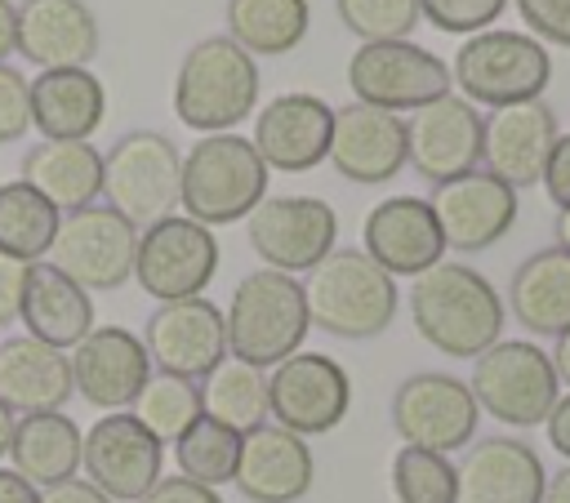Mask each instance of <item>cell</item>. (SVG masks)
Here are the masks:
<instances>
[{"instance_id":"cell-28","label":"cell","mask_w":570,"mask_h":503,"mask_svg":"<svg viewBox=\"0 0 570 503\" xmlns=\"http://www.w3.org/2000/svg\"><path fill=\"white\" fill-rule=\"evenodd\" d=\"M107 116V89L89 67L40 71L31 80V125L49 142H89Z\"/></svg>"},{"instance_id":"cell-11","label":"cell","mask_w":570,"mask_h":503,"mask_svg":"<svg viewBox=\"0 0 570 503\" xmlns=\"http://www.w3.org/2000/svg\"><path fill=\"white\" fill-rule=\"evenodd\" d=\"M218 272V240L214 227L169 214L151 227L138 231V254H134V280L156 298V303H178V298H200L205 285Z\"/></svg>"},{"instance_id":"cell-5","label":"cell","mask_w":570,"mask_h":503,"mask_svg":"<svg viewBox=\"0 0 570 503\" xmlns=\"http://www.w3.org/2000/svg\"><path fill=\"white\" fill-rule=\"evenodd\" d=\"M267 165L240 134H205L183 156V187L178 209L205 227L240 223L267 196Z\"/></svg>"},{"instance_id":"cell-44","label":"cell","mask_w":570,"mask_h":503,"mask_svg":"<svg viewBox=\"0 0 570 503\" xmlns=\"http://www.w3.org/2000/svg\"><path fill=\"white\" fill-rule=\"evenodd\" d=\"M27 272H31V263H18V258H4V254H0V329L22 316Z\"/></svg>"},{"instance_id":"cell-36","label":"cell","mask_w":570,"mask_h":503,"mask_svg":"<svg viewBox=\"0 0 570 503\" xmlns=\"http://www.w3.org/2000/svg\"><path fill=\"white\" fill-rule=\"evenodd\" d=\"M174 463H178V476L196 481V485H227L236 476V463H240V432L214 423V418H196L178 441H174Z\"/></svg>"},{"instance_id":"cell-9","label":"cell","mask_w":570,"mask_h":503,"mask_svg":"<svg viewBox=\"0 0 570 503\" xmlns=\"http://www.w3.org/2000/svg\"><path fill=\"white\" fill-rule=\"evenodd\" d=\"M347 85L356 93V102L379 107V111H419L436 98H445L454 89L450 67L414 45V40H379V45H361L347 58Z\"/></svg>"},{"instance_id":"cell-38","label":"cell","mask_w":570,"mask_h":503,"mask_svg":"<svg viewBox=\"0 0 570 503\" xmlns=\"http://www.w3.org/2000/svg\"><path fill=\"white\" fill-rule=\"evenodd\" d=\"M392 499L396 503H459V472L450 454L401 445L392 454Z\"/></svg>"},{"instance_id":"cell-14","label":"cell","mask_w":570,"mask_h":503,"mask_svg":"<svg viewBox=\"0 0 570 503\" xmlns=\"http://www.w3.org/2000/svg\"><path fill=\"white\" fill-rule=\"evenodd\" d=\"M476 396L463 378L441 374V369H423L410 374L396 392H392V427L405 445L432 450V454H454L463 445H472L476 436Z\"/></svg>"},{"instance_id":"cell-37","label":"cell","mask_w":570,"mask_h":503,"mask_svg":"<svg viewBox=\"0 0 570 503\" xmlns=\"http://www.w3.org/2000/svg\"><path fill=\"white\" fill-rule=\"evenodd\" d=\"M129 414H134L160 445H169V441H178V436L200 418V387H196L191 378H174V374H156V369H151V378L142 383V392L134 396Z\"/></svg>"},{"instance_id":"cell-41","label":"cell","mask_w":570,"mask_h":503,"mask_svg":"<svg viewBox=\"0 0 570 503\" xmlns=\"http://www.w3.org/2000/svg\"><path fill=\"white\" fill-rule=\"evenodd\" d=\"M31 129V80L0 62V147Z\"/></svg>"},{"instance_id":"cell-6","label":"cell","mask_w":570,"mask_h":503,"mask_svg":"<svg viewBox=\"0 0 570 503\" xmlns=\"http://www.w3.org/2000/svg\"><path fill=\"white\" fill-rule=\"evenodd\" d=\"M450 80L459 85V98H468L472 107L499 111V107L539 98L552 80V58L534 36L490 27L468 36L454 49Z\"/></svg>"},{"instance_id":"cell-20","label":"cell","mask_w":570,"mask_h":503,"mask_svg":"<svg viewBox=\"0 0 570 503\" xmlns=\"http://www.w3.org/2000/svg\"><path fill=\"white\" fill-rule=\"evenodd\" d=\"M552 142H557V111L543 98L499 107L485 116L481 129V169L521 196L543 178Z\"/></svg>"},{"instance_id":"cell-52","label":"cell","mask_w":570,"mask_h":503,"mask_svg":"<svg viewBox=\"0 0 570 503\" xmlns=\"http://www.w3.org/2000/svg\"><path fill=\"white\" fill-rule=\"evenodd\" d=\"M13 423H18V414H13L9 405H0V458H9V441H13Z\"/></svg>"},{"instance_id":"cell-35","label":"cell","mask_w":570,"mask_h":503,"mask_svg":"<svg viewBox=\"0 0 570 503\" xmlns=\"http://www.w3.org/2000/svg\"><path fill=\"white\" fill-rule=\"evenodd\" d=\"M62 214L31 191L22 178L0 183V254L18 258V263H40L58 236Z\"/></svg>"},{"instance_id":"cell-29","label":"cell","mask_w":570,"mask_h":503,"mask_svg":"<svg viewBox=\"0 0 570 503\" xmlns=\"http://www.w3.org/2000/svg\"><path fill=\"white\" fill-rule=\"evenodd\" d=\"M22 329L58 352H71L98 320L89 289H80L76 280H67L58 267H49L45 258L31 263L27 272V294H22Z\"/></svg>"},{"instance_id":"cell-39","label":"cell","mask_w":570,"mask_h":503,"mask_svg":"<svg viewBox=\"0 0 570 503\" xmlns=\"http://www.w3.org/2000/svg\"><path fill=\"white\" fill-rule=\"evenodd\" d=\"M334 13L361 45L410 40L423 22V0H334Z\"/></svg>"},{"instance_id":"cell-31","label":"cell","mask_w":570,"mask_h":503,"mask_svg":"<svg viewBox=\"0 0 570 503\" xmlns=\"http://www.w3.org/2000/svg\"><path fill=\"white\" fill-rule=\"evenodd\" d=\"M22 183L58 214L89 209L102 196V151L94 142H36L22 156Z\"/></svg>"},{"instance_id":"cell-18","label":"cell","mask_w":570,"mask_h":503,"mask_svg":"<svg viewBox=\"0 0 570 503\" xmlns=\"http://www.w3.org/2000/svg\"><path fill=\"white\" fill-rule=\"evenodd\" d=\"M428 205L436 214L445 249H459V254H476V249L499 245L512 231L517 209H521L517 191L485 169H472V174H459V178L432 187Z\"/></svg>"},{"instance_id":"cell-22","label":"cell","mask_w":570,"mask_h":503,"mask_svg":"<svg viewBox=\"0 0 570 503\" xmlns=\"http://www.w3.org/2000/svg\"><path fill=\"white\" fill-rule=\"evenodd\" d=\"M361 249L387 272V276H423L445 258V240L436 227V214L423 196H387L379 200L361 223Z\"/></svg>"},{"instance_id":"cell-25","label":"cell","mask_w":570,"mask_h":503,"mask_svg":"<svg viewBox=\"0 0 570 503\" xmlns=\"http://www.w3.org/2000/svg\"><path fill=\"white\" fill-rule=\"evenodd\" d=\"M459 503H543V458L521 436H481L454 463Z\"/></svg>"},{"instance_id":"cell-12","label":"cell","mask_w":570,"mask_h":503,"mask_svg":"<svg viewBox=\"0 0 570 503\" xmlns=\"http://www.w3.org/2000/svg\"><path fill=\"white\" fill-rule=\"evenodd\" d=\"M245 236L263 267L307 276L330 249H338V214L321 196H263L245 218Z\"/></svg>"},{"instance_id":"cell-3","label":"cell","mask_w":570,"mask_h":503,"mask_svg":"<svg viewBox=\"0 0 570 503\" xmlns=\"http://www.w3.org/2000/svg\"><path fill=\"white\" fill-rule=\"evenodd\" d=\"M223 329H227V356L258 369H272L285 356L303 352V338L312 329L303 280L272 267H254L249 276L236 280L232 303L223 307Z\"/></svg>"},{"instance_id":"cell-40","label":"cell","mask_w":570,"mask_h":503,"mask_svg":"<svg viewBox=\"0 0 570 503\" xmlns=\"http://www.w3.org/2000/svg\"><path fill=\"white\" fill-rule=\"evenodd\" d=\"M508 9V0H423V22L450 36H476L490 31V22Z\"/></svg>"},{"instance_id":"cell-50","label":"cell","mask_w":570,"mask_h":503,"mask_svg":"<svg viewBox=\"0 0 570 503\" xmlns=\"http://www.w3.org/2000/svg\"><path fill=\"white\" fill-rule=\"evenodd\" d=\"M552 369H557L561 387L570 392V329H566V334H557V343H552Z\"/></svg>"},{"instance_id":"cell-33","label":"cell","mask_w":570,"mask_h":503,"mask_svg":"<svg viewBox=\"0 0 570 503\" xmlns=\"http://www.w3.org/2000/svg\"><path fill=\"white\" fill-rule=\"evenodd\" d=\"M312 27L307 0H227V36L249 58H281Z\"/></svg>"},{"instance_id":"cell-21","label":"cell","mask_w":570,"mask_h":503,"mask_svg":"<svg viewBox=\"0 0 570 503\" xmlns=\"http://www.w3.org/2000/svg\"><path fill=\"white\" fill-rule=\"evenodd\" d=\"M405 120L365 102H347L334 111V129H330V165L338 169V178L361 183V187H379L392 183L405 169Z\"/></svg>"},{"instance_id":"cell-24","label":"cell","mask_w":570,"mask_h":503,"mask_svg":"<svg viewBox=\"0 0 570 503\" xmlns=\"http://www.w3.org/2000/svg\"><path fill=\"white\" fill-rule=\"evenodd\" d=\"M316 458L312 445L276 423H263L240 436V463L232 485L249 503H298L312 490Z\"/></svg>"},{"instance_id":"cell-53","label":"cell","mask_w":570,"mask_h":503,"mask_svg":"<svg viewBox=\"0 0 570 503\" xmlns=\"http://www.w3.org/2000/svg\"><path fill=\"white\" fill-rule=\"evenodd\" d=\"M557 245H561V249H570V209H561V214H557Z\"/></svg>"},{"instance_id":"cell-13","label":"cell","mask_w":570,"mask_h":503,"mask_svg":"<svg viewBox=\"0 0 570 503\" xmlns=\"http://www.w3.org/2000/svg\"><path fill=\"white\" fill-rule=\"evenodd\" d=\"M352 410V378L325 352H294L267 374V414L294 436L334 432Z\"/></svg>"},{"instance_id":"cell-49","label":"cell","mask_w":570,"mask_h":503,"mask_svg":"<svg viewBox=\"0 0 570 503\" xmlns=\"http://www.w3.org/2000/svg\"><path fill=\"white\" fill-rule=\"evenodd\" d=\"M18 49V4L13 0H0V62Z\"/></svg>"},{"instance_id":"cell-42","label":"cell","mask_w":570,"mask_h":503,"mask_svg":"<svg viewBox=\"0 0 570 503\" xmlns=\"http://www.w3.org/2000/svg\"><path fill=\"white\" fill-rule=\"evenodd\" d=\"M521 22L534 31V40L543 45H561L570 49V0H517Z\"/></svg>"},{"instance_id":"cell-43","label":"cell","mask_w":570,"mask_h":503,"mask_svg":"<svg viewBox=\"0 0 570 503\" xmlns=\"http://www.w3.org/2000/svg\"><path fill=\"white\" fill-rule=\"evenodd\" d=\"M543 196L561 209H570V134H557L552 151H548V165H543Z\"/></svg>"},{"instance_id":"cell-10","label":"cell","mask_w":570,"mask_h":503,"mask_svg":"<svg viewBox=\"0 0 570 503\" xmlns=\"http://www.w3.org/2000/svg\"><path fill=\"white\" fill-rule=\"evenodd\" d=\"M134 254H138V227L107 205H89L62 214L45 263L58 267L67 280H76L80 289L107 294L134 280Z\"/></svg>"},{"instance_id":"cell-30","label":"cell","mask_w":570,"mask_h":503,"mask_svg":"<svg viewBox=\"0 0 570 503\" xmlns=\"http://www.w3.org/2000/svg\"><path fill=\"white\" fill-rule=\"evenodd\" d=\"M525 334H566L570 329V249L548 245L517 263L508 303H503Z\"/></svg>"},{"instance_id":"cell-26","label":"cell","mask_w":570,"mask_h":503,"mask_svg":"<svg viewBox=\"0 0 570 503\" xmlns=\"http://www.w3.org/2000/svg\"><path fill=\"white\" fill-rule=\"evenodd\" d=\"M18 53L40 71L89 67L98 53V18L85 0H22Z\"/></svg>"},{"instance_id":"cell-34","label":"cell","mask_w":570,"mask_h":503,"mask_svg":"<svg viewBox=\"0 0 570 503\" xmlns=\"http://www.w3.org/2000/svg\"><path fill=\"white\" fill-rule=\"evenodd\" d=\"M200 414L232 427V432H254L267 423V369L245 365L236 356H223L200 383Z\"/></svg>"},{"instance_id":"cell-17","label":"cell","mask_w":570,"mask_h":503,"mask_svg":"<svg viewBox=\"0 0 570 503\" xmlns=\"http://www.w3.org/2000/svg\"><path fill=\"white\" fill-rule=\"evenodd\" d=\"M481 129H485V116L468 98L445 93V98L410 111L405 165L419 178H428L432 187H441L459 174H472V169H481Z\"/></svg>"},{"instance_id":"cell-45","label":"cell","mask_w":570,"mask_h":503,"mask_svg":"<svg viewBox=\"0 0 570 503\" xmlns=\"http://www.w3.org/2000/svg\"><path fill=\"white\" fill-rule=\"evenodd\" d=\"M138 503H223V499H218V490L196 485L187 476H160Z\"/></svg>"},{"instance_id":"cell-15","label":"cell","mask_w":570,"mask_h":503,"mask_svg":"<svg viewBox=\"0 0 570 503\" xmlns=\"http://www.w3.org/2000/svg\"><path fill=\"white\" fill-rule=\"evenodd\" d=\"M165 445L129 414H102L98 423H89L85 441H80V472L94 490H102L111 503H138L165 472Z\"/></svg>"},{"instance_id":"cell-32","label":"cell","mask_w":570,"mask_h":503,"mask_svg":"<svg viewBox=\"0 0 570 503\" xmlns=\"http://www.w3.org/2000/svg\"><path fill=\"white\" fill-rule=\"evenodd\" d=\"M80 423L67 418L62 410L49 414H22L13 423V441H9V463L22 481H31L36 490H49L58 481L80 476Z\"/></svg>"},{"instance_id":"cell-7","label":"cell","mask_w":570,"mask_h":503,"mask_svg":"<svg viewBox=\"0 0 570 503\" xmlns=\"http://www.w3.org/2000/svg\"><path fill=\"white\" fill-rule=\"evenodd\" d=\"M183 151L160 129H129L102 151V200L138 231L178 209Z\"/></svg>"},{"instance_id":"cell-51","label":"cell","mask_w":570,"mask_h":503,"mask_svg":"<svg viewBox=\"0 0 570 503\" xmlns=\"http://www.w3.org/2000/svg\"><path fill=\"white\" fill-rule=\"evenodd\" d=\"M543 503H570V463H566L561 472L548 476V485H543Z\"/></svg>"},{"instance_id":"cell-1","label":"cell","mask_w":570,"mask_h":503,"mask_svg":"<svg viewBox=\"0 0 570 503\" xmlns=\"http://www.w3.org/2000/svg\"><path fill=\"white\" fill-rule=\"evenodd\" d=\"M499 289L468 263H436L410 280V320L428 347L454 361H476L503 334Z\"/></svg>"},{"instance_id":"cell-2","label":"cell","mask_w":570,"mask_h":503,"mask_svg":"<svg viewBox=\"0 0 570 503\" xmlns=\"http://www.w3.org/2000/svg\"><path fill=\"white\" fill-rule=\"evenodd\" d=\"M307 320L334 338H379L401 307L396 276H387L365 249H330L303 276Z\"/></svg>"},{"instance_id":"cell-4","label":"cell","mask_w":570,"mask_h":503,"mask_svg":"<svg viewBox=\"0 0 570 503\" xmlns=\"http://www.w3.org/2000/svg\"><path fill=\"white\" fill-rule=\"evenodd\" d=\"M258 62L232 36L196 40L174 76V116L196 134H232L258 102Z\"/></svg>"},{"instance_id":"cell-27","label":"cell","mask_w":570,"mask_h":503,"mask_svg":"<svg viewBox=\"0 0 570 503\" xmlns=\"http://www.w3.org/2000/svg\"><path fill=\"white\" fill-rule=\"evenodd\" d=\"M71 396H76V383H71L67 352L31 334H13L0 343V405H9L22 418V414L62 410Z\"/></svg>"},{"instance_id":"cell-48","label":"cell","mask_w":570,"mask_h":503,"mask_svg":"<svg viewBox=\"0 0 570 503\" xmlns=\"http://www.w3.org/2000/svg\"><path fill=\"white\" fill-rule=\"evenodd\" d=\"M0 503H40V490L22 481L13 467H0Z\"/></svg>"},{"instance_id":"cell-16","label":"cell","mask_w":570,"mask_h":503,"mask_svg":"<svg viewBox=\"0 0 570 503\" xmlns=\"http://www.w3.org/2000/svg\"><path fill=\"white\" fill-rule=\"evenodd\" d=\"M142 347L156 374H174V378H191L200 383L223 356H227V329H223V307L200 298H178V303H160L147 316L142 329Z\"/></svg>"},{"instance_id":"cell-8","label":"cell","mask_w":570,"mask_h":503,"mask_svg":"<svg viewBox=\"0 0 570 503\" xmlns=\"http://www.w3.org/2000/svg\"><path fill=\"white\" fill-rule=\"evenodd\" d=\"M476 410L499 418L503 427H539L561 396V378L552 356L530 338H499L472 361L468 378Z\"/></svg>"},{"instance_id":"cell-47","label":"cell","mask_w":570,"mask_h":503,"mask_svg":"<svg viewBox=\"0 0 570 503\" xmlns=\"http://www.w3.org/2000/svg\"><path fill=\"white\" fill-rule=\"evenodd\" d=\"M543 432H548L552 450L570 463V392H561V396H557V405H552V410H548V418H543Z\"/></svg>"},{"instance_id":"cell-19","label":"cell","mask_w":570,"mask_h":503,"mask_svg":"<svg viewBox=\"0 0 570 503\" xmlns=\"http://www.w3.org/2000/svg\"><path fill=\"white\" fill-rule=\"evenodd\" d=\"M71 383L76 392L98 405L102 414L129 410L134 396L142 392V383L151 378V361L138 334H129L125 325H94L71 352Z\"/></svg>"},{"instance_id":"cell-23","label":"cell","mask_w":570,"mask_h":503,"mask_svg":"<svg viewBox=\"0 0 570 503\" xmlns=\"http://www.w3.org/2000/svg\"><path fill=\"white\" fill-rule=\"evenodd\" d=\"M330 129H334V107L325 98L281 93L258 111L249 142L267 169L307 174L330 156Z\"/></svg>"},{"instance_id":"cell-46","label":"cell","mask_w":570,"mask_h":503,"mask_svg":"<svg viewBox=\"0 0 570 503\" xmlns=\"http://www.w3.org/2000/svg\"><path fill=\"white\" fill-rule=\"evenodd\" d=\"M40 503H111L102 490H94L85 476H71V481H58L49 490H40Z\"/></svg>"}]
</instances>
